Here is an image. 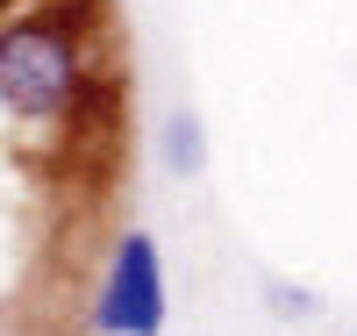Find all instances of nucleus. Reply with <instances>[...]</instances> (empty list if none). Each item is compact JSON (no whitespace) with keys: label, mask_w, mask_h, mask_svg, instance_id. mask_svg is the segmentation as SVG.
Instances as JSON below:
<instances>
[{"label":"nucleus","mask_w":357,"mask_h":336,"mask_svg":"<svg viewBox=\"0 0 357 336\" xmlns=\"http://www.w3.org/2000/svg\"><path fill=\"white\" fill-rule=\"evenodd\" d=\"M257 308L279 315V322H314L321 315V293H301V286H286V279H264L257 286Z\"/></svg>","instance_id":"20e7f679"},{"label":"nucleus","mask_w":357,"mask_h":336,"mask_svg":"<svg viewBox=\"0 0 357 336\" xmlns=\"http://www.w3.org/2000/svg\"><path fill=\"white\" fill-rule=\"evenodd\" d=\"M86 329L93 336H165L172 329V265H165L158 229H122L107 243Z\"/></svg>","instance_id":"f03ea898"},{"label":"nucleus","mask_w":357,"mask_h":336,"mask_svg":"<svg viewBox=\"0 0 357 336\" xmlns=\"http://www.w3.org/2000/svg\"><path fill=\"white\" fill-rule=\"evenodd\" d=\"M15 8H22V0H0V15H15ZM36 8H43V0H36Z\"/></svg>","instance_id":"39448f33"},{"label":"nucleus","mask_w":357,"mask_h":336,"mask_svg":"<svg viewBox=\"0 0 357 336\" xmlns=\"http://www.w3.org/2000/svg\"><path fill=\"white\" fill-rule=\"evenodd\" d=\"M151 158H158V172L165 179H200L207 172V122L193 115V108H165L158 115V129H151Z\"/></svg>","instance_id":"7ed1b4c3"},{"label":"nucleus","mask_w":357,"mask_h":336,"mask_svg":"<svg viewBox=\"0 0 357 336\" xmlns=\"http://www.w3.org/2000/svg\"><path fill=\"white\" fill-rule=\"evenodd\" d=\"M100 57L57 8H15L0 15V115L36 122V129H72L86 108Z\"/></svg>","instance_id":"f257e3e1"}]
</instances>
